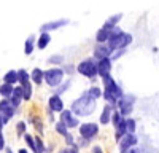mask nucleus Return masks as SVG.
Masks as SVG:
<instances>
[{
  "mask_svg": "<svg viewBox=\"0 0 159 153\" xmlns=\"http://www.w3.org/2000/svg\"><path fill=\"white\" fill-rule=\"evenodd\" d=\"M100 86L103 88L102 100L105 102V104H110V105H113L116 109L119 99L126 94L123 86L113 78V75H108V76H105V78H100Z\"/></svg>",
  "mask_w": 159,
  "mask_h": 153,
  "instance_id": "1",
  "label": "nucleus"
},
{
  "mask_svg": "<svg viewBox=\"0 0 159 153\" xmlns=\"http://www.w3.org/2000/svg\"><path fill=\"white\" fill-rule=\"evenodd\" d=\"M96 109H97V100L94 97H91L88 91H83L76 99H73L72 104H70V110L78 118L91 117V115L96 112Z\"/></svg>",
  "mask_w": 159,
  "mask_h": 153,
  "instance_id": "2",
  "label": "nucleus"
},
{
  "mask_svg": "<svg viewBox=\"0 0 159 153\" xmlns=\"http://www.w3.org/2000/svg\"><path fill=\"white\" fill-rule=\"evenodd\" d=\"M76 73L84 76V78L91 80V81H96V78H99V73H97V61L94 58H84L76 64Z\"/></svg>",
  "mask_w": 159,
  "mask_h": 153,
  "instance_id": "3",
  "label": "nucleus"
},
{
  "mask_svg": "<svg viewBox=\"0 0 159 153\" xmlns=\"http://www.w3.org/2000/svg\"><path fill=\"white\" fill-rule=\"evenodd\" d=\"M65 76L67 75H65L62 67H48L45 70V85L48 88L56 89L65 81Z\"/></svg>",
  "mask_w": 159,
  "mask_h": 153,
  "instance_id": "4",
  "label": "nucleus"
},
{
  "mask_svg": "<svg viewBox=\"0 0 159 153\" xmlns=\"http://www.w3.org/2000/svg\"><path fill=\"white\" fill-rule=\"evenodd\" d=\"M135 102H137V97H135V94H130V93H126L121 99H119V102H118V105H116V109H118V112L123 115V117H126V118H129L132 113H134V109H135Z\"/></svg>",
  "mask_w": 159,
  "mask_h": 153,
  "instance_id": "5",
  "label": "nucleus"
},
{
  "mask_svg": "<svg viewBox=\"0 0 159 153\" xmlns=\"http://www.w3.org/2000/svg\"><path fill=\"white\" fill-rule=\"evenodd\" d=\"M99 132H100V124L96 121H84L78 128V136L91 140V142L99 136Z\"/></svg>",
  "mask_w": 159,
  "mask_h": 153,
  "instance_id": "6",
  "label": "nucleus"
},
{
  "mask_svg": "<svg viewBox=\"0 0 159 153\" xmlns=\"http://www.w3.org/2000/svg\"><path fill=\"white\" fill-rule=\"evenodd\" d=\"M57 120H59V121H62L65 126L69 128L70 131H73V129H78V128H80V124H81L80 118H78V117H75V115H73V112H72L70 109H65L62 113H59V115H57Z\"/></svg>",
  "mask_w": 159,
  "mask_h": 153,
  "instance_id": "7",
  "label": "nucleus"
},
{
  "mask_svg": "<svg viewBox=\"0 0 159 153\" xmlns=\"http://www.w3.org/2000/svg\"><path fill=\"white\" fill-rule=\"evenodd\" d=\"M46 107H48L49 110H52L56 115H59V113H62V112L65 110V102H64L62 96L52 93V94L48 97V104H46Z\"/></svg>",
  "mask_w": 159,
  "mask_h": 153,
  "instance_id": "8",
  "label": "nucleus"
},
{
  "mask_svg": "<svg viewBox=\"0 0 159 153\" xmlns=\"http://www.w3.org/2000/svg\"><path fill=\"white\" fill-rule=\"evenodd\" d=\"M27 123H29V124H32L35 134L42 136V137L45 136L46 124H45V120H43L42 117H40V115H37V113H30V115H29V118H27Z\"/></svg>",
  "mask_w": 159,
  "mask_h": 153,
  "instance_id": "9",
  "label": "nucleus"
},
{
  "mask_svg": "<svg viewBox=\"0 0 159 153\" xmlns=\"http://www.w3.org/2000/svg\"><path fill=\"white\" fill-rule=\"evenodd\" d=\"M111 56V49L107 43H96L94 49H92V58L96 61H102V59H107Z\"/></svg>",
  "mask_w": 159,
  "mask_h": 153,
  "instance_id": "10",
  "label": "nucleus"
},
{
  "mask_svg": "<svg viewBox=\"0 0 159 153\" xmlns=\"http://www.w3.org/2000/svg\"><path fill=\"white\" fill-rule=\"evenodd\" d=\"M0 113L3 115V117L10 121L16 117L18 110L13 107V104L10 102V99H0Z\"/></svg>",
  "mask_w": 159,
  "mask_h": 153,
  "instance_id": "11",
  "label": "nucleus"
},
{
  "mask_svg": "<svg viewBox=\"0 0 159 153\" xmlns=\"http://www.w3.org/2000/svg\"><path fill=\"white\" fill-rule=\"evenodd\" d=\"M70 24V19L64 18V19H56V21H49V22H45L42 24L40 27V32H52V30H57L61 27H65V26Z\"/></svg>",
  "mask_w": 159,
  "mask_h": 153,
  "instance_id": "12",
  "label": "nucleus"
},
{
  "mask_svg": "<svg viewBox=\"0 0 159 153\" xmlns=\"http://www.w3.org/2000/svg\"><path fill=\"white\" fill-rule=\"evenodd\" d=\"M137 145H139V137H137V134H126L121 140H119V144H118L119 153L126 151V150H129V148H132V147H137Z\"/></svg>",
  "mask_w": 159,
  "mask_h": 153,
  "instance_id": "13",
  "label": "nucleus"
},
{
  "mask_svg": "<svg viewBox=\"0 0 159 153\" xmlns=\"http://www.w3.org/2000/svg\"><path fill=\"white\" fill-rule=\"evenodd\" d=\"M111 69H113V61H111L110 58L102 59V61H97V73H99V78H105V76L111 75Z\"/></svg>",
  "mask_w": 159,
  "mask_h": 153,
  "instance_id": "14",
  "label": "nucleus"
},
{
  "mask_svg": "<svg viewBox=\"0 0 159 153\" xmlns=\"http://www.w3.org/2000/svg\"><path fill=\"white\" fill-rule=\"evenodd\" d=\"M115 110H116V109H115L113 105L105 104L103 109H102V112H100V115H99V124H100V126H108V124H111V117H113V112H115Z\"/></svg>",
  "mask_w": 159,
  "mask_h": 153,
  "instance_id": "15",
  "label": "nucleus"
},
{
  "mask_svg": "<svg viewBox=\"0 0 159 153\" xmlns=\"http://www.w3.org/2000/svg\"><path fill=\"white\" fill-rule=\"evenodd\" d=\"M30 80L34 83V86H42L45 85V70L40 67H34L30 70Z\"/></svg>",
  "mask_w": 159,
  "mask_h": 153,
  "instance_id": "16",
  "label": "nucleus"
},
{
  "mask_svg": "<svg viewBox=\"0 0 159 153\" xmlns=\"http://www.w3.org/2000/svg\"><path fill=\"white\" fill-rule=\"evenodd\" d=\"M126 134H127V118H123L121 123L115 128V142L119 144V140H121Z\"/></svg>",
  "mask_w": 159,
  "mask_h": 153,
  "instance_id": "17",
  "label": "nucleus"
},
{
  "mask_svg": "<svg viewBox=\"0 0 159 153\" xmlns=\"http://www.w3.org/2000/svg\"><path fill=\"white\" fill-rule=\"evenodd\" d=\"M49 43H51L49 32H40V35L37 37V49H46Z\"/></svg>",
  "mask_w": 159,
  "mask_h": 153,
  "instance_id": "18",
  "label": "nucleus"
},
{
  "mask_svg": "<svg viewBox=\"0 0 159 153\" xmlns=\"http://www.w3.org/2000/svg\"><path fill=\"white\" fill-rule=\"evenodd\" d=\"M35 46H37V38L35 35H29L27 38H25V42H24V54L25 56H30L34 51H35Z\"/></svg>",
  "mask_w": 159,
  "mask_h": 153,
  "instance_id": "19",
  "label": "nucleus"
},
{
  "mask_svg": "<svg viewBox=\"0 0 159 153\" xmlns=\"http://www.w3.org/2000/svg\"><path fill=\"white\" fill-rule=\"evenodd\" d=\"M121 19H123V13H116V15H113V16H110V18L105 19V22H103L102 27H105V29L111 30V29H115V27H116L118 22L121 21Z\"/></svg>",
  "mask_w": 159,
  "mask_h": 153,
  "instance_id": "20",
  "label": "nucleus"
},
{
  "mask_svg": "<svg viewBox=\"0 0 159 153\" xmlns=\"http://www.w3.org/2000/svg\"><path fill=\"white\" fill-rule=\"evenodd\" d=\"M46 62L49 64L51 67H62L64 64H65V56H64V54H61V53L51 54V56L46 59Z\"/></svg>",
  "mask_w": 159,
  "mask_h": 153,
  "instance_id": "21",
  "label": "nucleus"
},
{
  "mask_svg": "<svg viewBox=\"0 0 159 153\" xmlns=\"http://www.w3.org/2000/svg\"><path fill=\"white\" fill-rule=\"evenodd\" d=\"M3 83H8V85H13V86L19 85L18 70H15V69H10V70H8V72L3 75Z\"/></svg>",
  "mask_w": 159,
  "mask_h": 153,
  "instance_id": "22",
  "label": "nucleus"
},
{
  "mask_svg": "<svg viewBox=\"0 0 159 153\" xmlns=\"http://www.w3.org/2000/svg\"><path fill=\"white\" fill-rule=\"evenodd\" d=\"M22 88V96H24V102H30L32 96H34V83L29 81L25 85H19Z\"/></svg>",
  "mask_w": 159,
  "mask_h": 153,
  "instance_id": "23",
  "label": "nucleus"
},
{
  "mask_svg": "<svg viewBox=\"0 0 159 153\" xmlns=\"http://www.w3.org/2000/svg\"><path fill=\"white\" fill-rule=\"evenodd\" d=\"M108 40H110V30L100 27L96 32V43H108Z\"/></svg>",
  "mask_w": 159,
  "mask_h": 153,
  "instance_id": "24",
  "label": "nucleus"
},
{
  "mask_svg": "<svg viewBox=\"0 0 159 153\" xmlns=\"http://www.w3.org/2000/svg\"><path fill=\"white\" fill-rule=\"evenodd\" d=\"M15 93V86L8 85V83H2L0 85V97L2 99H10Z\"/></svg>",
  "mask_w": 159,
  "mask_h": 153,
  "instance_id": "25",
  "label": "nucleus"
},
{
  "mask_svg": "<svg viewBox=\"0 0 159 153\" xmlns=\"http://www.w3.org/2000/svg\"><path fill=\"white\" fill-rule=\"evenodd\" d=\"M86 91L89 93V96L91 97H94L96 100H99V99H102V96H103V88L102 86H99V85H92V86H89Z\"/></svg>",
  "mask_w": 159,
  "mask_h": 153,
  "instance_id": "26",
  "label": "nucleus"
},
{
  "mask_svg": "<svg viewBox=\"0 0 159 153\" xmlns=\"http://www.w3.org/2000/svg\"><path fill=\"white\" fill-rule=\"evenodd\" d=\"M15 131H16V136L22 139L24 134H27V121L25 120H18L16 124H15Z\"/></svg>",
  "mask_w": 159,
  "mask_h": 153,
  "instance_id": "27",
  "label": "nucleus"
},
{
  "mask_svg": "<svg viewBox=\"0 0 159 153\" xmlns=\"http://www.w3.org/2000/svg\"><path fill=\"white\" fill-rule=\"evenodd\" d=\"M54 132H56L57 136H61V137L64 139L65 136H67V134L70 132V129H69V128L65 126V124H64L62 121H59V120H57V121L54 123Z\"/></svg>",
  "mask_w": 159,
  "mask_h": 153,
  "instance_id": "28",
  "label": "nucleus"
},
{
  "mask_svg": "<svg viewBox=\"0 0 159 153\" xmlns=\"http://www.w3.org/2000/svg\"><path fill=\"white\" fill-rule=\"evenodd\" d=\"M70 86H72V78H65V81L61 85V86H57L56 89H54V94H59V96H64L65 93L70 89Z\"/></svg>",
  "mask_w": 159,
  "mask_h": 153,
  "instance_id": "29",
  "label": "nucleus"
},
{
  "mask_svg": "<svg viewBox=\"0 0 159 153\" xmlns=\"http://www.w3.org/2000/svg\"><path fill=\"white\" fill-rule=\"evenodd\" d=\"M22 140H24V144H25V147H27L32 153L35 151V134H24V137H22Z\"/></svg>",
  "mask_w": 159,
  "mask_h": 153,
  "instance_id": "30",
  "label": "nucleus"
},
{
  "mask_svg": "<svg viewBox=\"0 0 159 153\" xmlns=\"http://www.w3.org/2000/svg\"><path fill=\"white\" fill-rule=\"evenodd\" d=\"M18 76H19V85H25L32 81L30 80V72L25 70V69H18Z\"/></svg>",
  "mask_w": 159,
  "mask_h": 153,
  "instance_id": "31",
  "label": "nucleus"
},
{
  "mask_svg": "<svg viewBox=\"0 0 159 153\" xmlns=\"http://www.w3.org/2000/svg\"><path fill=\"white\" fill-rule=\"evenodd\" d=\"M127 134H137V121L132 117L127 118Z\"/></svg>",
  "mask_w": 159,
  "mask_h": 153,
  "instance_id": "32",
  "label": "nucleus"
},
{
  "mask_svg": "<svg viewBox=\"0 0 159 153\" xmlns=\"http://www.w3.org/2000/svg\"><path fill=\"white\" fill-rule=\"evenodd\" d=\"M62 69H64V72H65L67 76H73L76 73V66H75V64H67V62H65L62 66Z\"/></svg>",
  "mask_w": 159,
  "mask_h": 153,
  "instance_id": "33",
  "label": "nucleus"
},
{
  "mask_svg": "<svg viewBox=\"0 0 159 153\" xmlns=\"http://www.w3.org/2000/svg\"><path fill=\"white\" fill-rule=\"evenodd\" d=\"M64 144H65V147H73V145H76V137L73 136L72 131L64 137Z\"/></svg>",
  "mask_w": 159,
  "mask_h": 153,
  "instance_id": "34",
  "label": "nucleus"
},
{
  "mask_svg": "<svg viewBox=\"0 0 159 153\" xmlns=\"http://www.w3.org/2000/svg\"><path fill=\"white\" fill-rule=\"evenodd\" d=\"M123 118H126V117H123V115L118 112V109H116V110L113 112V117H111V126H113V129H115V128H116L119 123H121Z\"/></svg>",
  "mask_w": 159,
  "mask_h": 153,
  "instance_id": "35",
  "label": "nucleus"
},
{
  "mask_svg": "<svg viewBox=\"0 0 159 153\" xmlns=\"http://www.w3.org/2000/svg\"><path fill=\"white\" fill-rule=\"evenodd\" d=\"M10 102H11V104H13V107H15L16 110L22 105V102H24V99L21 97V96H18V94H13L11 97H10Z\"/></svg>",
  "mask_w": 159,
  "mask_h": 153,
  "instance_id": "36",
  "label": "nucleus"
},
{
  "mask_svg": "<svg viewBox=\"0 0 159 153\" xmlns=\"http://www.w3.org/2000/svg\"><path fill=\"white\" fill-rule=\"evenodd\" d=\"M76 145L80 147V150H84L86 147H89L91 148V140H88V139H84V137H76Z\"/></svg>",
  "mask_w": 159,
  "mask_h": 153,
  "instance_id": "37",
  "label": "nucleus"
},
{
  "mask_svg": "<svg viewBox=\"0 0 159 153\" xmlns=\"http://www.w3.org/2000/svg\"><path fill=\"white\" fill-rule=\"evenodd\" d=\"M56 153H80V147L73 145V147H62L61 150H57Z\"/></svg>",
  "mask_w": 159,
  "mask_h": 153,
  "instance_id": "38",
  "label": "nucleus"
},
{
  "mask_svg": "<svg viewBox=\"0 0 159 153\" xmlns=\"http://www.w3.org/2000/svg\"><path fill=\"white\" fill-rule=\"evenodd\" d=\"M126 53H127V48H124V49H116L115 53H113V54L110 56V59H111V61L115 62V61H118V59L121 58V56H124Z\"/></svg>",
  "mask_w": 159,
  "mask_h": 153,
  "instance_id": "39",
  "label": "nucleus"
},
{
  "mask_svg": "<svg viewBox=\"0 0 159 153\" xmlns=\"http://www.w3.org/2000/svg\"><path fill=\"white\" fill-rule=\"evenodd\" d=\"M46 118H48V121H49V123H52V124H54V123L57 121V118H56V113L52 112V110H49L48 107H46Z\"/></svg>",
  "mask_w": 159,
  "mask_h": 153,
  "instance_id": "40",
  "label": "nucleus"
},
{
  "mask_svg": "<svg viewBox=\"0 0 159 153\" xmlns=\"http://www.w3.org/2000/svg\"><path fill=\"white\" fill-rule=\"evenodd\" d=\"M7 148V140H5V136H3V129H0V153Z\"/></svg>",
  "mask_w": 159,
  "mask_h": 153,
  "instance_id": "41",
  "label": "nucleus"
},
{
  "mask_svg": "<svg viewBox=\"0 0 159 153\" xmlns=\"http://www.w3.org/2000/svg\"><path fill=\"white\" fill-rule=\"evenodd\" d=\"M91 153H105V150L100 144H94V145H91Z\"/></svg>",
  "mask_w": 159,
  "mask_h": 153,
  "instance_id": "42",
  "label": "nucleus"
},
{
  "mask_svg": "<svg viewBox=\"0 0 159 153\" xmlns=\"http://www.w3.org/2000/svg\"><path fill=\"white\" fill-rule=\"evenodd\" d=\"M8 123H10V121H8V120H7V118L3 117L2 113H0V129H3V128H5V126H7Z\"/></svg>",
  "mask_w": 159,
  "mask_h": 153,
  "instance_id": "43",
  "label": "nucleus"
},
{
  "mask_svg": "<svg viewBox=\"0 0 159 153\" xmlns=\"http://www.w3.org/2000/svg\"><path fill=\"white\" fill-rule=\"evenodd\" d=\"M121 153H142V150H140L139 145H137V147H132V148H129V150H126V151H121Z\"/></svg>",
  "mask_w": 159,
  "mask_h": 153,
  "instance_id": "44",
  "label": "nucleus"
},
{
  "mask_svg": "<svg viewBox=\"0 0 159 153\" xmlns=\"http://www.w3.org/2000/svg\"><path fill=\"white\" fill-rule=\"evenodd\" d=\"M54 148H56V144L54 142H49L46 145V153H52V151H54Z\"/></svg>",
  "mask_w": 159,
  "mask_h": 153,
  "instance_id": "45",
  "label": "nucleus"
},
{
  "mask_svg": "<svg viewBox=\"0 0 159 153\" xmlns=\"http://www.w3.org/2000/svg\"><path fill=\"white\" fill-rule=\"evenodd\" d=\"M29 151H30V150H29L27 147H21V148L16 150V153H29Z\"/></svg>",
  "mask_w": 159,
  "mask_h": 153,
  "instance_id": "46",
  "label": "nucleus"
},
{
  "mask_svg": "<svg viewBox=\"0 0 159 153\" xmlns=\"http://www.w3.org/2000/svg\"><path fill=\"white\" fill-rule=\"evenodd\" d=\"M3 153H16V151H15V150H13V148H11L10 145H7V148L3 150Z\"/></svg>",
  "mask_w": 159,
  "mask_h": 153,
  "instance_id": "47",
  "label": "nucleus"
}]
</instances>
